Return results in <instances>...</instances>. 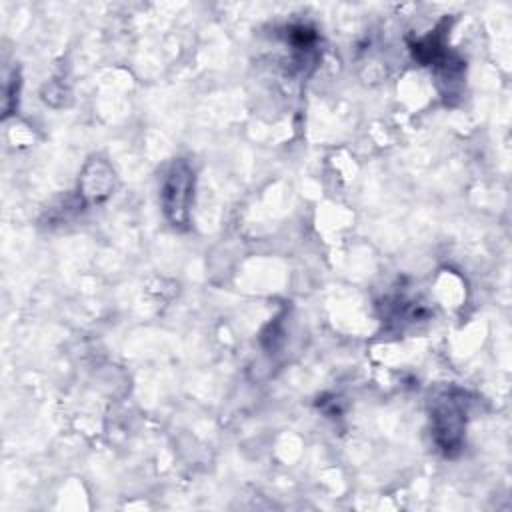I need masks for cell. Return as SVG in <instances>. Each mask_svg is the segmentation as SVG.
Here are the masks:
<instances>
[{
    "label": "cell",
    "mask_w": 512,
    "mask_h": 512,
    "mask_svg": "<svg viewBox=\"0 0 512 512\" xmlns=\"http://www.w3.org/2000/svg\"><path fill=\"white\" fill-rule=\"evenodd\" d=\"M194 184H196V176H194L192 164L184 158L172 160V164L168 166L162 178L160 200H162V210L166 220L178 230H186L190 224Z\"/></svg>",
    "instance_id": "cell-2"
},
{
    "label": "cell",
    "mask_w": 512,
    "mask_h": 512,
    "mask_svg": "<svg viewBox=\"0 0 512 512\" xmlns=\"http://www.w3.org/2000/svg\"><path fill=\"white\" fill-rule=\"evenodd\" d=\"M114 172L104 160H90L80 178V194L86 202H102L112 194Z\"/></svg>",
    "instance_id": "cell-3"
},
{
    "label": "cell",
    "mask_w": 512,
    "mask_h": 512,
    "mask_svg": "<svg viewBox=\"0 0 512 512\" xmlns=\"http://www.w3.org/2000/svg\"><path fill=\"white\" fill-rule=\"evenodd\" d=\"M468 400L462 390H446L438 394L430 408V430L436 448L444 456H456L464 446Z\"/></svg>",
    "instance_id": "cell-1"
}]
</instances>
